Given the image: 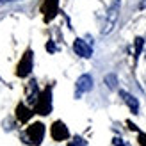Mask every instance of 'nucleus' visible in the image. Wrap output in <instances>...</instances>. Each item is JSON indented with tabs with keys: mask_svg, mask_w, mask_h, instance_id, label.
I'll return each instance as SVG.
<instances>
[{
	"mask_svg": "<svg viewBox=\"0 0 146 146\" xmlns=\"http://www.w3.org/2000/svg\"><path fill=\"white\" fill-rule=\"evenodd\" d=\"M93 89V77L91 75H80L77 80V91H75V96L80 98L84 93L91 91Z\"/></svg>",
	"mask_w": 146,
	"mask_h": 146,
	"instance_id": "nucleus-2",
	"label": "nucleus"
},
{
	"mask_svg": "<svg viewBox=\"0 0 146 146\" xmlns=\"http://www.w3.org/2000/svg\"><path fill=\"white\" fill-rule=\"evenodd\" d=\"M143 46H144V39L143 38H135V45H134V52H135V59L141 55L143 52Z\"/></svg>",
	"mask_w": 146,
	"mask_h": 146,
	"instance_id": "nucleus-10",
	"label": "nucleus"
},
{
	"mask_svg": "<svg viewBox=\"0 0 146 146\" xmlns=\"http://www.w3.org/2000/svg\"><path fill=\"white\" fill-rule=\"evenodd\" d=\"M27 135H31V139H32L31 143L32 144H39L43 141V135H45V127H43L41 123H34V125L29 128Z\"/></svg>",
	"mask_w": 146,
	"mask_h": 146,
	"instance_id": "nucleus-4",
	"label": "nucleus"
},
{
	"mask_svg": "<svg viewBox=\"0 0 146 146\" xmlns=\"http://www.w3.org/2000/svg\"><path fill=\"white\" fill-rule=\"evenodd\" d=\"M119 96H121L123 102L128 105L130 112H132V114H139V102H137L135 96H132V94L127 93V91H119Z\"/></svg>",
	"mask_w": 146,
	"mask_h": 146,
	"instance_id": "nucleus-6",
	"label": "nucleus"
},
{
	"mask_svg": "<svg viewBox=\"0 0 146 146\" xmlns=\"http://www.w3.org/2000/svg\"><path fill=\"white\" fill-rule=\"evenodd\" d=\"M32 70V54L31 52H27L23 55V59L20 61V66H18V75L20 77H27L29 73H31Z\"/></svg>",
	"mask_w": 146,
	"mask_h": 146,
	"instance_id": "nucleus-5",
	"label": "nucleus"
},
{
	"mask_svg": "<svg viewBox=\"0 0 146 146\" xmlns=\"http://www.w3.org/2000/svg\"><path fill=\"white\" fill-rule=\"evenodd\" d=\"M105 86L109 87V89H116V87H118V77H116L114 73L105 75Z\"/></svg>",
	"mask_w": 146,
	"mask_h": 146,
	"instance_id": "nucleus-9",
	"label": "nucleus"
},
{
	"mask_svg": "<svg viewBox=\"0 0 146 146\" xmlns=\"http://www.w3.org/2000/svg\"><path fill=\"white\" fill-rule=\"evenodd\" d=\"M2 2H14V0H2Z\"/></svg>",
	"mask_w": 146,
	"mask_h": 146,
	"instance_id": "nucleus-17",
	"label": "nucleus"
},
{
	"mask_svg": "<svg viewBox=\"0 0 146 146\" xmlns=\"http://www.w3.org/2000/svg\"><path fill=\"white\" fill-rule=\"evenodd\" d=\"M46 50H48V52H55V45H54V43H48V45H46Z\"/></svg>",
	"mask_w": 146,
	"mask_h": 146,
	"instance_id": "nucleus-15",
	"label": "nucleus"
},
{
	"mask_svg": "<svg viewBox=\"0 0 146 146\" xmlns=\"http://www.w3.org/2000/svg\"><path fill=\"white\" fill-rule=\"evenodd\" d=\"M50 107H52V104H50V89H46L45 94H43V98H41V102L38 104V107H36V111L39 114H48Z\"/></svg>",
	"mask_w": 146,
	"mask_h": 146,
	"instance_id": "nucleus-8",
	"label": "nucleus"
},
{
	"mask_svg": "<svg viewBox=\"0 0 146 146\" xmlns=\"http://www.w3.org/2000/svg\"><path fill=\"white\" fill-rule=\"evenodd\" d=\"M0 2H2V0H0Z\"/></svg>",
	"mask_w": 146,
	"mask_h": 146,
	"instance_id": "nucleus-18",
	"label": "nucleus"
},
{
	"mask_svg": "<svg viewBox=\"0 0 146 146\" xmlns=\"http://www.w3.org/2000/svg\"><path fill=\"white\" fill-rule=\"evenodd\" d=\"M112 144H114V146H127V144H125V143H123L121 139H118V137H116V139L112 141Z\"/></svg>",
	"mask_w": 146,
	"mask_h": 146,
	"instance_id": "nucleus-13",
	"label": "nucleus"
},
{
	"mask_svg": "<svg viewBox=\"0 0 146 146\" xmlns=\"http://www.w3.org/2000/svg\"><path fill=\"white\" fill-rule=\"evenodd\" d=\"M73 50L77 52V55H80V57H84V59H89V57L93 55V48H91V45H87V41H84V39H75V43H73Z\"/></svg>",
	"mask_w": 146,
	"mask_h": 146,
	"instance_id": "nucleus-3",
	"label": "nucleus"
},
{
	"mask_svg": "<svg viewBox=\"0 0 146 146\" xmlns=\"http://www.w3.org/2000/svg\"><path fill=\"white\" fill-rule=\"evenodd\" d=\"M31 114H32V112H29L23 105H20V107H18V118H20L21 121H27L29 118H31Z\"/></svg>",
	"mask_w": 146,
	"mask_h": 146,
	"instance_id": "nucleus-11",
	"label": "nucleus"
},
{
	"mask_svg": "<svg viewBox=\"0 0 146 146\" xmlns=\"http://www.w3.org/2000/svg\"><path fill=\"white\" fill-rule=\"evenodd\" d=\"M119 5H121L119 0H114L111 4V7H109V11H107V18H105L104 29H102V34H109L114 29L116 21H118V16H119Z\"/></svg>",
	"mask_w": 146,
	"mask_h": 146,
	"instance_id": "nucleus-1",
	"label": "nucleus"
},
{
	"mask_svg": "<svg viewBox=\"0 0 146 146\" xmlns=\"http://www.w3.org/2000/svg\"><path fill=\"white\" fill-rule=\"evenodd\" d=\"M139 143H141V146H146V134L139 135Z\"/></svg>",
	"mask_w": 146,
	"mask_h": 146,
	"instance_id": "nucleus-14",
	"label": "nucleus"
},
{
	"mask_svg": "<svg viewBox=\"0 0 146 146\" xmlns=\"http://www.w3.org/2000/svg\"><path fill=\"white\" fill-rule=\"evenodd\" d=\"M68 135H70L68 134V128L64 127L61 121H57L55 125L52 127V137H54L55 141H62V139H66Z\"/></svg>",
	"mask_w": 146,
	"mask_h": 146,
	"instance_id": "nucleus-7",
	"label": "nucleus"
},
{
	"mask_svg": "<svg viewBox=\"0 0 146 146\" xmlns=\"http://www.w3.org/2000/svg\"><path fill=\"white\" fill-rule=\"evenodd\" d=\"M128 127H130V128H132V130H137V127L134 125V123H130V121H128Z\"/></svg>",
	"mask_w": 146,
	"mask_h": 146,
	"instance_id": "nucleus-16",
	"label": "nucleus"
},
{
	"mask_svg": "<svg viewBox=\"0 0 146 146\" xmlns=\"http://www.w3.org/2000/svg\"><path fill=\"white\" fill-rule=\"evenodd\" d=\"M68 146H87V143L82 139V137H75L73 141H70V143H68Z\"/></svg>",
	"mask_w": 146,
	"mask_h": 146,
	"instance_id": "nucleus-12",
	"label": "nucleus"
}]
</instances>
